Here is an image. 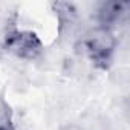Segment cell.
Wrapping results in <instances>:
<instances>
[{
	"label": "cell",
	"instance_id": "1",
	"mask_svg": "<svg viewBox=\"0 0 130 130\" xmlns=\"http://www.w3.org/2000/svg\"><path fill=\"white\" fill-rule=\"evenodd\" d=\"M84 46L89 54V58L96 68L106 71L110 68L113 54L116 49V38L112 32V29L106 28H95L90 31L84 38Z\"/></svg>",
	"mask_w": 130,
	"mask_h": 130
},
{
	"label": "cell",
	"instance_id": "4",
	"mask_svg": "<svg viewBox=\"0 0 130 130\" xmlns=\"http://www.w3.org/2000/svg\"><path fill=\"white\" fill-rule=\"evenodd\" d=\"M0 130H11V128H8V125H3V124H0Z\"/></svg>",
	"mask_w": 130,
	"mask_h": 130
},
{
	"label": "cell",
	"instance_id": "2",
	"mask_svg": "<svg viewBox=\"0 0 130 130\" xmlns=\"http://www.w3.org/2000/svg\"><path fill=\"white\" fill-rule=\"evenodd\" d=\"M5 47L8 52L14 54L19 58L35 60L43 51V43L40 41L37 34L14 28L9 29L5 37Z\"/></svg>",
	"mask_w": 130,
	"mask_h": 130
},
{
	"label": "cell",
	"instance_id": "3",
	"mask_svg": "<svg viewBox=\"0 0 130 130\" xmlns=\"http://www.w3.org/2000/svg\"><path fill=\"white\" fill-rule=\"evenodd\" d=\"M127 3L122 2H106L98 9V22L101 28L112 29L116 23L121 22L124 14L127 12Z\"/></svg>",
	"mask_w": 130,
	"mask_h": 130
}]
</instances>
